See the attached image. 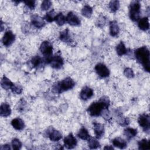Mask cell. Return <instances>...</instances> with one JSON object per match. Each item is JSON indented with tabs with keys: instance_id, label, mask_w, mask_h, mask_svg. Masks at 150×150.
Masks as SVG:
<instances>
[{
	"instance_id": "cell-1",
	"label": "cell",
	"mask_w": 150,
	"mask_h": 150,
	"mask_svg": "<svg viewBox=\"0 0 150 150\" xmlns=\"http://www.w3.org/2000/svg\"><path fill=\"white\" fill-rule=\"evenodd\" d=\"M110 101L108 97L103 96L97 101L93 102L87 108V111L92 117H98L103 114V112L108 109Z\"/></svg>"
},
{
	"instance_id": "cell-2",
	"label": "cell",
	"mask_w": 150,
	"mask_h": 150,
	"mask_svg": "<svg viewBox=\"0 0 150 150\" xmlns=\"http://www.w3.org/2000/svg\"><path fill=\"white\" fill-rule=\"evenodd\" d=\"M134 55L137 60L142 66L145 71L149 72L150 70V53L148 48L146 46L140 47L135 50Z\"/></svg>"
},
{
	"instance_id": "cell-3",
	"label": "cell",
	"mask_w": 150,
	"mask_h": 150,
	"mask_svg": "<svg viewBox=\"0 0 150 150\" xmlns=\"http://www.w3.org/2000/svg\"><path fill=\"white\" fill-rule=\"evenodd\" d=\"M74 86V81L71 77H68L54 84L52 86V91L54 93L60 94L72 89Z\"/></svg>"
},
{
	"instance_id": "cell-4",
	"label": "cell",
	"mask_w": 150,
	"mask_h": 150,
	"mask_svg": "<svg viewBox=\"0 0 150 150\" xmlns=\"http://www.w3.org/2000/svg\"><path fill=\"white\" fill-rule=\"evenodd\" d=\"M141 4L138 1H134L130 3L129 6V18L134 22H137L140 19Z\"/></svg>"
},
{
	"instance_id": "cell-5",
	"label": "cell",
	"mask_w": 150,
	"mask_h": 150,
	"mask_svg": "<svg viewBox=\"0 0 150 150\" xmlns=\"http://www.w3.org/2000/svg\"><path fill=\"white\" fill-rule=\"evenodd\" d=\"M45 62L55 69H61L64 64V60L60 55L52 56L50 58L45 60Z\"/></svg>"
},
{
	"instance_id": "cell-6",
	"label": "cell",
	"mask_w": 150,
	"mask_h": 150,
	"mask_svg": "<svg viewBox=\"0 0 150 150\" xmlns=\"http://www.w3.org/2000/svg\"><path fill=\"white\" fill-rule=\"evenodd\" d=\"M39 50L41 53L45 56V60H46L52 56L53 46L52 43L49 41L45 40L42 42L40 45Z\"/></svg>"
},
{
	"instance_id": "cell-7",
	"label": "cell",
	"mask_w": 150,
	"mask_h": 150,
	"mask_svg": "<svg viewBox=\"0 0 150 150\" xmlns=\"http://www.w3.org/2000/svg\"><path fill=\"white\" fill-rule=\"evenodd\" d=\"M138 122L142 129L148 133L150 128V118L147 114H142L140 115L138 118Z\"/></svg>"
},
{
	"instance_id": "cell-8",
	"label": "cell",
	"mask_w": 150,
	"mask_h": 150,
	"mask_svg": "<svg viewBox=\"0 0 150 150\" xmlns=\"http://www.w3.org/2000/svg\"><path fill=\"white\" fill-rule=\"evenodd\" d=\"M46 133L47 137L49 138L50 141L53 142L58 141L62 138V134H61V132L59 131L54 129L52 127L47 128Z\"/></svg>"
},
{
	"instance_id": "cell-9",
	"label": "cell",
	"mask_w": 150,
	"mask_h": 150,
	"mask_svg": "<svg viewBox=\"0 0 150 150\" xmlns=\"http://www.w3.org/2000/svg\"><path fill=\"white\" fill-rule=\"evenodd\" d=\"M95 71L97 75L102 78H105L109 76L110 70L108 67L103 63H99L94 67Z\"/></svg>"
},
{
	"instance_id": "cell-10",
	"label": "cell",
	"mask_w": 150,
	"mask_h": 150,
	"mask_svg": "<svg viewBox=\"0 0 150 150\" xmlns=\"http://www.w3.org/2000/svg\"><path fill=\"white\" fill-rule=\"evenodd\" d=\"M30 21L32 25L38 29H41L46 25L45 19L37 14H33L31 16Z\"/></svg>"
},
{
	"instance_id": "cell-11",
	"label": "cell",
	"mask_w": 150,
	"mask_h": 150,
	"mask_svg": "<svg viewBox=\"0 0 150 150\" xmlns=\"http://www.w3.org/2000/svg\"><path fill=\"white\" fill-rule=\"evenodd\" d=\"M64 146L67 149H73L77 145V141L74 136L71 134H69L66 136L63 139Z\"/></svg>"
},
{
	"instance_id": "cell-12",
	"label": "cell",
	"mask_w": 150,
	"mask_h": 150,
	"mask_svg": "<svg viewBox=\"0 0 150 150\" xmlns=\"http://www.w3.org/2000/svg\"><path fill=\"white\" fill-rule=\"evenodd\" d=\"M15 40V35L11 30H7L5 32L2 38V43L5 46H10Z\"/></svg>"
},
{
	"instance_id": "cell-13",
	"label": "cell",
	"mask_w": 150,
	"mask_h": 150,
	"mask_svg": "<svg viewBox=\"0 0 150 150\" xmlns=\"http://www.w3.org/2000/svg\"><path fill=\"white\" fill-rule=\"evenodd\" d=\"M66 22H67L71 26H79L81 23V21L79 18L73 12H69L66 16Z\"/></svg>"
},
{
	"instance_id": "cell-14",
	"label": "cell",
	"mask_w": 150,
	"mask_h": 150,
	"mask_svg": "<svg viewBox=\"0 0 150 150\" xmlns=\"http://www.w3.org/2000/svg\"><path fill=\"white\" fill-rule=\"evenodd\" d=\"M93 95L94 92L93 89L88 86H84L83 87L80 93V97L84 101H86L91 98Z\"/></svg>"
},
{
	"instance_id": "cell-15",
	"label": "cell",
	"mask_w": 150,
	"mask_h": 150,
	"mask_svg": "<svg viewBox=\"0 0 150 150\" xmlns=\"http://www.w3.org/2000/svg\"><path fill=\"white\" fill-rule=\"evenodd\" d=\"M93 129L96 138L100 139L103 137L105 131L103 124L97 122H93Z\"/></svg>"
},
{
	"instance_id": "cell-16",
	"label": "cell",
	"mask_w": 150,
	"mask_h": 150,
	"mask_svg": "<svg viewBox=\"0 0 150 150\" xmlns=\"http://www.w3.org/2000/svg\"><path fill=\"white\" fill-rule=\"evenodd\" d=\"M59 39L61 41L66 43H71L73 42V39L71 37L70 31L68 29H66L60 32Z\"/></svg>"
},
{
	"instance_id": "cell-17",
	"label": "cell",
	"mask_w": 150,
	"mask_h": 150,
	"mask_svg": "<svg viewBox=\"0 0 150 150\" xmlns=\"http://www.w3.org/2000/svg\"><path fill=\"white\" fill-rule=\"evenodd\" d=\"M11 114V109L9 104L3 103L0 107V115L2 117H7Z\"/></svg>"
},
{
	"instance_id": "cell-18",
	"label": "cell",
	"mask_w": 150,
	"mask_h": 150,
	"mask_svg": "<svg viewBox=\"0 0 150 150\" xmlns=\"http://www.w3.org/2000/svg\"><path fill=\"white\" fill-rule=\"evenodd\" d=\"M11 125L13 128L18 131L22 130L25 127L24 121L19 117L13 119L11 121Z\"/></svg>"
},
{
	"instance_id": "cell-19",
	"label": "cell",
	"mask_w": 150,
	"mask_h": 150,
	"mask_svg": "<svg viewBox=\"0 0 150 150\" xmlns=\"http://www.w3.org/2000/svg\"><path fill=\"white\" fill-rule=\"evenodd\" d=\"M111 142L112 145L117 148L120 149H124L127 146V143L125 140L120 138V137H116L112 139Z\"/></svg>"
},
{
	"instance_id": "cell-20",
	"label": "cell",
	"mask_w": 150,
	"mask_h": 150,
	"mask_svg": "<svg viewBox=\"0 0 150 150\" xmlns=\"http://www.w3.org/2000/svg\"><path fill=\"white\" fill-rule=\"evenodd\" d=\"M120 32L119 26L115 21L110 22V34L112 37L117 36Z\"/></svg>"
},
{
	"instance_id": "cell-21",
	"label": "cell",
	"mask_w": 150,
	"mask_h": 150,
	"mask_svg": "<svg viewBox=\"0 0 150 150\" xmlns=\"http://www.w3.org/2000/svg\"><path fill=\"white\" fill-rule=\"evenodd\" d=\"M138 28L142 30L146 31L149 28V22L148 17H144L141 19H139L138 23Z\"/></svg>"
},
{
	"instance_id": "cell-22",
	"label": "cell",
	"mask_w": 150,
	"mask_h": 150,
	"mask_svg": "<svg viewBox=\"0 0 150 150\" xmlns=\"http://www.w3.org/2000/svg\"><path fill=\"white\" fill-rule=\"evenodd\" d=\"M137 129L133 128L128 127L125 128L124 131V134L125 136L127 139L128 140H130L134 138L137 135Z\"/></svg>"
},
{
	"instance_id": "cell-23",
	"label": "cell",
	"mask_w": 150,
	"mask_h": 150,
	"mask_svg": "<svg viewBox=\"0 0 150 150\" xmlns=\"http://www.w3.org/2000/svg\"><path fill=\"white\" fill-rule=\"evenodd\" d=\"M1 87L5 89V90H9V89H11L12 86H13L14 83H13L10 79H9L8 77H6V76H4L1 79Z\"/></svg>"
},
{
	"instance_id": "cell-24",
	"label": "cell",
	"mask_w": 150,
	"mask_h": 150,
	"mask_svg": "<svg viewBox=\"0 0 150 150\" xmlns=\"http://www.w3.org/2000/svg\"><path fill=\"white\" fill-rule=\"evenodd\" d=\"M77 135L79 138L83 140H88L90 138V135L85 127H81Z\"/></svg>"
},
{
	"instance_id": "cell-25",
	"label": "cell",
	"mask_w": 150,
	"mask_h": 150,
	"mask_svg": "<svg viewBox=\"0 0 150 150\" xmlns=\"http://www.w3.org/2000/svg\"><path fill=\"white\" fill-rule=\"evenodd\" d=\"M116 52L119 56H122L127 53V49L122 42H120L116 46Z\"/></svg>"
},
{
	"instance_id": "cell-26",
	"label": "cell",
	"mask_w": 150,
	"mask_h": 150,
	"mask_svg": "<svg viewBox=\"0 0 150 150\" xmlns=\"http://www.w3.org/2000/svg\"><path fill=\"white\" fill-rule=\"evenodd\" d=\"M87 141H88V146L89 148L97 149L100 147V144L97 138L90 137V138Z\"/></svg>"
},
{
	"instance_id": "cell-27",
	"label": "cell",
	"mask_w": 150,
	"mask_h": 150,
	"mask_svg": "<svg viewBox=\"0 0 150 150\" xmlns=\"http://www.w3.org/2000/svg\"><path fill=\"white\" fill-rule=\"evenodd\" d=\"M43 62L45 61H43L42 58L39 55H36L33 56L30 60L31 64L34 68H38V67H39Z\"/></svg>"
},
{
	"instance_id": "cell-28",
	"label": "cell",
	"mask_w": 150,
	"mask_h": 150,
	"mask_svg": "<svg viewBox=\"0 0 150 150\" xmlns=\"http://www.w3.org/2000/svg\"><path fill=\"white\" fill-rule=\"evenodd\" d=\"M81 14L84 17L89 18L93 13V8L89 5H85L81 9Z\"/></svg>"
},
{
	"instance_id": "cell-29",
	"label": "cell",
	"mask_w": 150,
	"mask_h": 150,
	"mask_svg": "<svg viewBox=\"0 0 150 150\" xmlns=\"http://www.w3.org/2000/svg\"><path fill=\"white\" fill-rule=\"evenodd\" d=\"M54 21H55V22L57 25L62 26L66 22V16L62 13L60 12L56 14Z\"/></svg>"
},
{
	"instance_id": "cell-30",
	"label": "cell",
	"mask_w": 150,
	"mask_h": 150,
	"mask_svg": "<svg viewBox=\"0 0 150 150\" xmlns=\"http://www.w3.org/2000/svg\"><path fill=\"white\" fill-rule=\"evenodd\" d=\"M120 4L118 1H111L108 4V8L112 12H115L120 8Z\"/></svg>"
},
{
	"instance_id": "cell-31",
	"label": "cell",
	"mask_w": 150,
	"mask_h": 150,
	"mask_svg": "<svg viewBox=\"0 0 150 150\" xmlns=\"http://www.w3.org/2000/svg\"><path fill=\"white\" fill-rule=\"evenodd\" d=\"M56 15V13L54 9H52L51 11H49L46 13L43 19L46 21L47 22H52L54 21L55 16Z\"/></svg>"
},
{
	"instance_id": "cell-32",
	"label": "cell",
	"mask_w": 150,
	"mask_h": 150,
	"mask_svg": "<svg viewBox=\"0 0 150 150\" xmlns=\"http://www.w3.org/2000/svg\"><path fill=\"white\" fill-rule=\"evenodd\" d=\"M138 146L139 149H149V141L146 138L139 141L138 142Z\"/></svg>"
},
{
	"instance_id": "cell-33",
	"label": "cell",
	"mask_w": 150,
	"mask_h": 150,
	"mask_svg": "<svg viewBox=\"0 0 150 150\" xmlns=\"http://www.w3.org/2000/svg\"><path fill=\"white\" fill-rule=\"evenodd\" d=\"M22 142L18 138H13L11 142V146L13 149L19 150L22 148Z\"/></svg>"
},
{
	"instance_id": "cell-34",
	"label": "cell",
	"mask_w": 150,
	"mask_h": 150,
	"mask_svg": "<svg viewBox=\"0 0 150 150\" xmlns=\"http://www.w3.org/2000/svg\"><path fill=\"white\" fill-rule=\"evenodd\" d=\"M11 90L13 93H15L16 94H20L23 91V88L19 84H14Z\"/></svg>"
},
{
	"instance_id": "cell-35",
	"label": "cell",
	"mask_w": 150,
	"mask_h": 150,
	"mask_svg": "<svg viewBox=\"0 0 150 150\" xmlns=\"http://www.w3.org/2000/svg\"><path fill=\"white\" fill-rule=\"evenodd\" d=\"M52 4V3L51 1L48 0H45L41 4V6H40L41 9L42 11H47L51 7Z\"/></svg>"
},
{
	"instance_id": "cell-36",
	"label": "cell",
	"mask_w": 150,
	"mask_h": 150,
	"mask_svg": "<svg viewBox=\"0 0 150 150\" xmlns=\"http://www.w3.org/2000/svg\"><path fill=\"white\" fill-rule=\"evenodd\" d=\"M124 74L125 77L128 79H132L134 77V73L132 69L129 67H127L124 70Z\"/></svg>"
},
{
	"instance_id": "cell-37",
	"label": "cell",
	"mask_w": 150,
	"mask_h": 150,
	"mask_svg": "<svg viewBox=\"0 0 150 150\" xmlns=\"http://www.w3.org/2000/svg\"><path fill=\"white\" fill-rule=\"evenodd\" d=\"M25 5L30 10H33L36 6V2L35 1H23Z\"/></svg>"
},
{
	"instance_id": "cell-38",
	"label": "cell",
	"mask_w": 150,
	"mask_h": 150,
	"mask_svg": "<svg viewBox=\"0 0 150 150\" xmlns=\"http://www.w3.org/2000/svg\"><path fill=\"white\" fill-rule=\"evenodd\" d=\"M119 124L121 126L126 127V126H127L129 124V120L127 117L122 118H121L120 120L119 121Z\"/></svg>"
},
{
	"instance_id": "cell-39",
	"label": "cell",
	"mask_w": 150,
	"mask_h": 150,
	"mask_svg": "<svg viewBox=\"0 0 150 150\" xmlns=\"http://www.w3.org/2000/svg\"><path fill=\"white\" fill-rule=\"evenodd\" d=\"M10 148H10L9 145L8 144H4L1 146V149H3V150L4 149H10Z\"/></svg>"
},
{
	"instance_id": "cell-40",
	"label": "cell",
	"mask_w": 150,
	"mask_h": 150,
	"mask_svg": "<svg viewBox=\"0 0 150 150\" xmlns=\"http://www.w3.org/2000/svg\"><path fill=\"white\" fill-rule=\"evenodd\" d=\"M104 149H114V148L112 147V146H105L104 148Z\"/></svg>"
}]
</instances>
